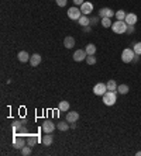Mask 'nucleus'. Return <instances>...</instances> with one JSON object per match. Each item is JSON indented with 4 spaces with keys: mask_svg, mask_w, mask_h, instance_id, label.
Listing matches in <instances>:
<instances>
[{
    "mask_svg": "<svg viewBox=\"0 0 141 156\" xmlns=\"http://www.w3.org/2000/svg\"><path fill=\"white\" fill-rule=\"evenodd\" d=\"M102 97H103V103L106 106H114V104H116V100H117L116 92H110V90H107Z\"/></svg>",
    "mask_w": 141,
    "mask_h": 156,
    "instance_id": "nucleus-1",
    "label": "nucleus"
},
{
    "mask_svg": "<svg viewBox=\"0 0 141 156\" xmlns=\"http://www.w3.org/2000/svg\"><path fill=\"white\" fill-rule=\"evenodd\" d=\"M112 30H113L114 34H124V32L127 31V23L117 20L116 23H113V26H112Z\"/></svg>",
    "mask_w": 141,
    "mask_h": 156,
    "instance_id": "nucleus-2",
    "label": "nucleus"
},
{
    "mask_svg": "<svg viewBox=\"0 0 141 156\" xmlns=\"http://www.w3.org/2000/svg\"><path fill=\"white\" fill-rule=\"evenodd\" d=\"M136 56V52H134V49L131 48H126L123 52H121V61L124 62V63H130L133 62V58Z\"/></svg>",
    "mask_w": 141,
    "mask_h": 156,
    "instance_id": "nucleus-3",
    "label": "nucleus"
},
{
    "mask_svg": "<svg viewBox=\"0 0 141 156\" xmlns=\"http://www.w3.org/2000/svg\"><path fill=\"white\" fill-rule=\"evenodd\" d=\"M82 16V11L81 9H78V7H70L69 10H68V17H69L70 20H73V21H78Z\"/></svg>",
    "mask_w": 141,
    "mask_h": 156,
    "instance_id": "nucleus-4",
    "label": "nucleus"
},
{
    "mask_svg": "<svg viewBox=\"0 0 141 156\" xmlns=\"http://www.w3.org/2000/svg\"><path fill=\"white\" fill-rule=\"evenodd\" d=\"M57 128V125L51 121V120H45L43 122V131L45 134H51V132H54V129Z\"/></svg>",
    "mask_w": 141,
    "mask_h": 156,
    "instance_id": "nucleus-5",
    "label": "nucleus"
},
{
    "mask_svg": "<svg viewBox=\"0 0 141 156\" xmlns=\"http://www.w3.org/2000/svg\"><path fill=\"white\" fill-rule=\"evenodd\" d=\"M106 92H107L106 83H98V85H95V87H93V93L96 96H103Z\"/></svg>",
    "mask_w": 141,
    "mask_h": 156,
    "instance_id": "nucleus-6",
    "label": "nucleus"
},
{
    "mask_svg": "<svg viewBox=\"0 0 141 156\" xmlns=\"http://www.w3.org/2000/svg\"><path fill=\"white\" fill-rule=\"evenodd\" d=\"M86 56H87V54L85 49H78L75 54H73V61H75V62H81V61L86 59Z\"/></svg>",
    "mask_w": 141,
    "mask_h": 156,
    "instance_id": "nucleus-7",
    "label": "nucleus"
},
{
    "mask_svg": "<svg viewBox=\"0 0 141 156\" xmlns=\"http://www.w3.org/2000/svg\"><path fill=\"white\" fill-rule=\"evenodd\" d=\"M114 14H116V13H114L112 9H109V7H103V9L99 10V17H100V18H103V17H110V18H112Z\"/></svg>",
    "mask_w": 141,
    "mask_h": 156,
    "instance_id": "nucleus-8",
    "label": "nucleus"
},
{
    "mask_svg": "<svg viewBox=\"0 0 141 156\" xmlns=\"http://www.w3.org/2000/svg\"><path fill=\"white\" fill-rule=\"evenodd\" d=\"M13 146L16 149H23L26 146V139L21 138V136H14V141H13Z\"/></svg>",
    "mask_w": 141,
    "mask_h": 156,
    "instance_id": "nucleus-9",
    "label": "nucleus"
},
{
    "mask_svg": "<svg viewBox=\"0 0 141 156\" xmlns=\"http://www.w3.org/2000/svg\"><path fill=\"white\" fill-rule=\"evenodd\" d=\"M81 11H82V14H85V16L90 14V13L93 11V4L92 3H89V1H85V3L81 6Z\"/></svg>",
    "mask_w": 141,
    "mask_h": 156,
    "instance_id": "nucleus-10",
    "label": "nucleus"
},
{
    "mask_svg": "<svg viewBox=\"0 0 141 156\" xmlns=\"http://www.w3.org/2000/svg\"><path fill=\"white\" fill-rule=\"evenodd\" d=\"M66 122H69V124H72V122H76L78 120H79V113H76V111H69V113L66 114Z\"/></svg>",
    "mask_w": 141,
    "mask_h": 156,
    "instance_id": "nucleus-11",
    "label": "nucleus"
},
{
    "mask_svg": "<svg viewBox=\"0 0 141 156\" xmlns=\"http://www.w3.org/2000/svg\"><path fill=\"white\" fill-rule=\"evenodd\" d=\"M124 21L127 23V26H134V24L137 23V16L134 14V13H127Z\"/></svg>",
    "mask_w": 141,
    "mask_h": 156,
    "instance_id": "nucleus-12",
    "label": "nucleus"
},
{
    "mask_svg": "<svg viewBox=\"0 0 141 156\" xmlns=\"http://www.w3.org/2000/svg\"><path fill=\"white\" fill-rule=\"evenodd\" d=\"M30 63H31V66H33V68L38 66V65L41 63V55L33 54L31 56H30Z\"/></svg>",
    "mask_w": 141,
    "mask_h": 156,
    "instance_id": "nucleus-13",
    "label": "nucleus"
},
{
    "mask_svg": "<svg viewBox=\"0 0 141 156\" xmlns=\"http://www.w3.org/2000/svg\"><path fill=\"white\" fill-rule=\"evenodd\" d=\"M64 45H65V48H68V49L73 48V45H75V38L73 37H65V39H64Z\"/></svg>",
    "mask_w": 141,
    "mask_h": 156,
    "instance_id": "nucleus-14",
    "label": "nucleus"
},
{
    "mask_svg": "<svg viewBox=\"0 0 141 156\" xmlns=\"http://www.w3.org/2000/svg\"><path fill=\"white\" fill-rule=\"evenodd\" d=\"M17 58H18L20 62H28V61H30V55H28V52H26V51H21V52H18Z\"/></svg>",
    "mask_w": 141,
    "mask_h": 156,
    "instance_id": "nucleus-15",
    "label": "nucleus"
},
{
    "mask_svg": "<svg viewBox=\"0 0 141 156\" xmlns=\"http://www.w3.org/2000/svg\"><path fill=\"white\" fill-rule=\"evenodd\" d=\"M58 110H59V111H62V113H66V111L69 110V103L66 101V100H62V101H59V104H58Z\"/></svg>",
    "mask_w": 141,
    "mask_h": 156,
    "instance_id": "nucleus-16",
    "label": "nucleus"
},
{
    "mask_svg": "<svg viewBox=\"0 0 141 156\" xmlns=\"http://www.w3.org/2000/svg\"><path fill=\"white\" fill-rule=\"evenodd\" d=\"M78 23L81 24L82 27H86V26H90V18H87V16H85V14H82L81 18L78 20Z\"/></svg>",
    "mask_w": 141,
    "mask_h": 156,
    "instance_id": "nucleus-17",
    "label": "nucleus"
},
{
    "mask_svg": "<svg viewBox=\"0 0 141 156\" xmlns=\"http://www.w3.org/2000/svg\"><path fill=\"white\" fill-rule=\"evenodd\" d=\"M106 86H107V90H110V92H116V90H117V83H116V80H113V79H110V80L106 83Z\"/></svg>",
    "mask_w": 141,
    "mask_h": 156,
    "instance_id": "nucleus-18",
    "label": "nucleus"
},
{
    "mask_svg": "<svg viewBox=\"0 0 141 156\" xmlns=\"http://www.w3.org/2000/svg\"><path fill=\"white\" fill-rule=\"evenodd\" d=\"M85 51H86L87 55H95L96 54V45H95V44H87Z\"/></svg>",
    "mask_w": 141,
    "mask_h": 156,
    "instance_id": "nucleus-19",
    "label": "nucleus"
},
{
    "mask_svg": "<svg viewBox=\"0 0 141 156\" xmlns=\"http://www.w3.org/2000/svg\"><path fill=\"white\" fill-rule=\"evenodd\" d=\"M38 141H40V138H38L37 135H31V136L27 139V144H28V146H31V148H33V146L37 144Z\"/></svg>",
    "mask_w": 141,
    "mask_h": 156,
    "instance_id": "nucleus-20",
    "label": "nucleus"
},
{
    "mask_svg": "<svg viewBox=\"0 0 141 156\" xmlns=\"http://www.w3.org/2000/svg\"><path fill=\"white\" fill-rule=\"evenodd\" d=\"M100 21H102V26H103L104 28H109V27L113 26V23H112V20H110V17H103Z\"/></svg>",
    "mask_w": 141,
    "mask_h": 156,
    "instance_id": "nucleus-21",
    "label": "nucleus"
},
{
    "mask_svg": "<svg viewBox=\"0 0 141 156\" xmlns=\"http://www.w3.org/2000/svg\"><path fill=\"white\" fill-rule=\"evenodd\" d=\"M43 144L45 146H49L51 144H52V135H49V134H47V135H44L43 136Z\"/></svg>",
    "mask_w": 141,
    "mask_h": 156,
    "instance_id": "nucleus-22",
    "label": "nucleus"
},
{
    "mask_svg": "<svg viewBox=\"0 0 141 156\" xmlns=\"http://www.w3.org/2000/svg\"><path fill=\"white\" fill-rule=\"evenodd\" d=\"M129 90H130V87L127 86V85H120V86H117V92H119L120 94H127Z\"/></svg>",
    "mask_w": 141,
    "mask_h": 156,
    "instance_id": "nucleus-23",
    "label": "nucleus"
},
{
    "mask_svg": "<svg viewBox=\"0 0 141 156\" xmlns=\"http://www.w3.org/2000/svg\"><path fill=\"white\" fill-rule=\"evenodd\" d=\"M68 124H69V122H68ZM68 124H66L65 121H59V122L57 124V128L59 129V131H62V132H64V131H68V128H69Z\"/></svg>",
    "mask_w": 141,
    "mask_h": 156,
    "instance_id": "nucleus-24",
    "label": "nucleus"
},
{
    "mask_svg": "<svg viewBox=\"0 0 141 156\" xmlns=\"http://www.w3.org/2000/svg\"><path fill=\"white\" fill-rule=\"evenodd\" d=\"M126 14H127V13H126L124 10H119V11H116V14H114V16H116V18H117V20H120V21H124Z\"/></svg>",
    "mask_w": 141,
    "mask_h": 156,
    "instance_id": "nucleus-25",
    "label": "nucleus"
},
{
    "mask_svg": "<svg viewBox=\"0 0 141 156\" xmlns=\"http://www.w3.org/2000/svg\"><path fill=\"white\" fill-rule=\"evenodd\" d=\"M133 49H134V52H136L137 55H141V42L133 44Z\"/></svg>",
    "mask_w": 141,
    "mask_h": 156,
    "instance_id": "nucleus-26",
    "label": "nucleus"
},
{
    "mask_svg": "<svg viewBox=\"0 0 141 156\" xmlns=\"http://www.w3.org/2000/svg\"><path fill=\"white\" fill-rule=\"evenodd\" d=\"M21 155H23V156L31 155V146H24V148L21 149Z\"/></svg>",
    "mask_w": 141,
    "mask_h": 156,
    "instance_id": "nucleus-27",
    "label": "nucleus"
},
{
    "mask_svg": "<svg viewBox=\"0 0 141 156\" xmlns=\"http://www.w3.org/2000/svg\"><path fill=\"white\" fill-rule=\"evenodd\" d=\"M86 62H87V65H95V63H96V58H95L93 55H87V56H86Z\"/></svg>",
    "mask_w": 141,
    "mask_h": 156,
    "instance_id": "nucleus-28",
    "label": "nucleus"
},
{
    "mask_svg": "<svg viewBox=\"0 0 141 156\" xmlns=\"http://www.w3.org/2000/svg\"><path fill=\"white\" fill-rule=\"evenodd\" d=\"M55 1H57V4L59 6V7H65V6H66V1H68V0H55Z\"/></svg>",
    "mask_w": 141,
    "mask_h": 156,
    "instance_id": "nucleus-29",
    "label": "nucleus"
},
{
    "mask_svg": "<svg viewBox=\"0 0 141 156\" xmlns=\"http://www.w3.org/2000/svg\"><path fill=\"white\" fill-rule=\"evenodd\" d=\"M99 21V17H92L90 18V26H96Z\"/></svg>",
    "mask_w": 141,
    "mask_h": 156,
    "instance_id": "nucleus-30",
    "label": "nucleus"
},
{
    "mask_svg": "<svg viewBox=\"0 0 141 156\" xmlns=\"http://www.w3.org/2000/svg\"><path fill=\"white\" fill-rule=\"evenodd\" d=\"M127 34H133L134 32V26H127Z\"/></svg>",
    "mask_w": 141,
    "mask_h": 156,
    "instance_id": "nucleus-31",
    "label": "nucleus"
},
{
    "mask_svg": "<svg viewBox=\"0 0 141 156\" xmlns=\"http://www.w3.org/2000/svg\"><path fill=\"white\" fill-rule=\"evenodd\" d=\"M73 3H75V6H82L85 3V0H73Z\"/></svg>",
    "mask_w": 141,
    "mask_h": 156,
    "instance_id": "nucleus-32",
    "label": "nucleus"
},
{
    "mask_svg": "<svg viewBox=\"0 0 141 156\" xmlns=\"http://www.w3.org/2000/svg\"><path fill=\"white\" fill-rule=\"evenodd\" d=\"M83 31H85V32H90V31H92V27H90V26H86V27H83Z\"/></svg>",
    "mask_w": 141,
    "mask_h": 156,
    "instance_id": "nucleus-33",
    "label": "nucleus"
},
{
    "mask_svg": "<svg viewBox=\"0 0 141 156\" xmlns=\"http://www.w3.org/2000/svg\"><path fill=\"white\" fill-rule=\"evenodd\" d=\"M133 62H138V55H137V54H136V56L133 58Z\"/></svg>",
    "mask_w": 141,
    "mask_h": 156,
    "instance_id": "nucleus-34",
    "label": "nucleus"
},
{
    "mask_svg": "<svg viewBox=\"0 0 141 156\" xmlns=\"http://www.w3.org/2000/svg\"><path fill=\"white\" fill-rule=\"evenodd\" d=\"M70 128L75 129V128H76V122H72V124H70Z\"/></svg>",
    "mask_w": 141,
    "mask_h": 156,
    "instance_id": "nucleus-35",
    "label": "nucleus"
},
{
    "mask_svg": "<svg viewBox=\"0 0 141 156\" xmlns=\"http://www.w3.org/2000/svg\"><path fill=\"white\" fill-rule=\"evenodd\" d=\"M137 156H141V152H137Z\"/></svg>",
    "mask_w": 141,
    "mask_h": 156,
    "instance_id": "nucleus-36",
    "label": "nucleus"
}]
</instances>
